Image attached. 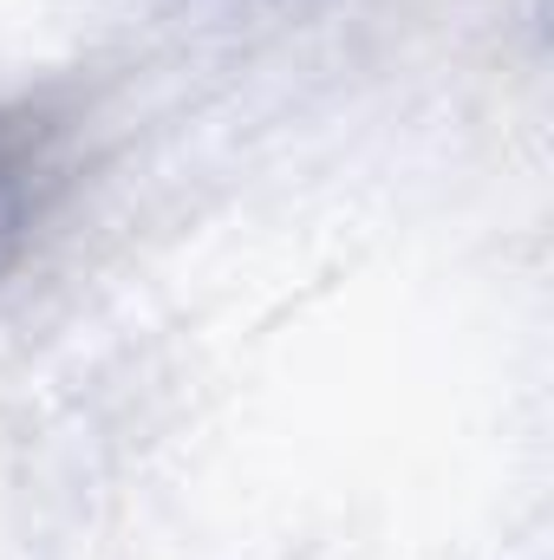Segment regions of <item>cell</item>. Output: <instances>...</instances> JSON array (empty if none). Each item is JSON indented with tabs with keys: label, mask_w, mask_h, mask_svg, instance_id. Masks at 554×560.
<instances>
[{
	"label": "cell",
	"mask_w": 554,
	"mask_h": 560,
	"mask_svg": "<svg viewBox=\"0 0 554 560\" xmlns=\"http://www.w3.org/2000/svg\"><path fill=\"white\" fill-rule=\"evenodd\" d=\"M46 196V143L26 118H0V275L20 261Z\"/></svg>",
	"instance_id": "6da1fadb"
}]
</instances>
